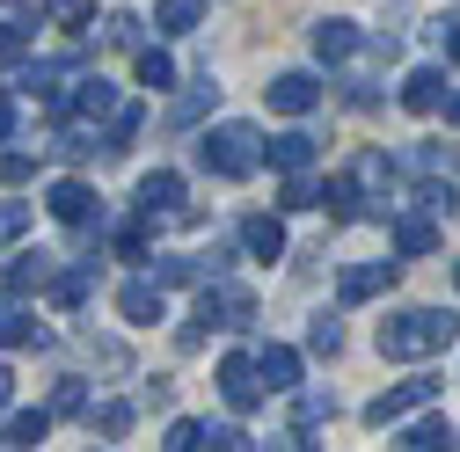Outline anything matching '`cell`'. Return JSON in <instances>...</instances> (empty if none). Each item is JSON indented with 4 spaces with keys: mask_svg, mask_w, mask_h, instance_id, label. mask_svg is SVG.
I'll return each mask as SVG.
<instances>
[{
    "mask_svg": "<svg viewBox=\"0 0 460 452\" xmlns=\"http://www.w3.org/2000/svg\"><path fill=\"white\" fill-rule=\"evenodd\" d=\"M351 176H358V190H394V168H387V153H366V161L351 168Z\"/></svg>",
    "mask_w": 460,
    "mask_h": 452,
    "instance_id": "cell-30",
    "label": "cell"
},
{
    "mask_svg": "<svg viewBox=\"0 0 460 452\" xmlns=\"http://www.w3.org/2000/svg\"><path fill=\"white\" fill-rule=\"evenodd\" d=\"M394 270H402V263H351V270L336 277V300H343V307H358V300H380V292L394 285Z\"/></svg>",
    "mask_w": 460,
    "mask_h": 452,
    "instance_id": "cell-6",
    "label": "cell"
},
{
    "mask_svg": "<svg viewBox=\"0 0 460 452\" xmlns=\"http://www.w3.org/2000/svg\"><path fill=\"white\" fill-rule=\"evenodd\" d=\"M118 314H125V321H139V328H154V321L168 314V300H161L154 277H139V285H125V292H118Z\"/></svg>",
    "mask_w": 460,
    "mask_h": 452,
    "instance_id": "cell-15",
    "label": "cell"
},
{
    "mask_svg": "<svg viewBox=\"0 0 460 452\" xmlns=\"http://www.w3.org/2000/svg\"><path fill=\"white\" fill-rule=\"evenodd\" d=\"M198 22H205V0H161V8H154V30H168V37H183Z\"/></svg>",
    "mask_w": 460,
    "mask_h": 452,
    "instance_id": "cell-22",
    "label": "cell"
},
{
    "mask_svg": "<svg viewBox=\"0 0 460 452\" xmlns=\"http://www.w3.org/2000/svg\"><path fill=\"white\" fill-rule=\"evenodd\" d=\"M212 102H219V88H212V81H198L190 95H176V109H168V125H198Z\"/></svg>",
    "mask_w": 460,
    "mask_h": 452,
    "instance_id": "cell-27",
    "label": "cell"
},
{
    "mask_svg": "<svg viewBox=\"0 0 460 452\" xmlns=\"http://www.w3.org/2000/svg\"><path fill=\"white\" fill-rule=\"evenodd\" d=\"M139 88H176V59H168V51H139Z\"/></svg>",
    "mask_w": 460,
    "mask_h": 452,
    "instance_id": "cell-28",
    "label": "cell"
},
{
    "mask_svg": "<svg viewBox=\"0 0 460 452\" xmlns=\"http://www.w3.org/2000/svg\"><path fill=\"white\" fill-rule=\"evenodd\" d=\"M139 125H146V109L139 102H118V109H110V132H102V153H132Z\"/></svg>",
    "mask_w": 460,
    "mask_h": 452,
    "instance_id": "cell-19",
    "label": "cell"
},
{
    "mask_svg": "<svg viewBox=\"0 0 460 452\" xmlns=\"http://www.w3.org/2000/svg\"><path fill=\"white\" fill-rule=\"evenodd\" d=\"M219 394L249 416V409L263 402V372H256V358H219Z\"/></svg>",
    "mask_w": 460,
    "mask_h": 452,
    "instance_id": "cell-7",
    "label": "cell"
},
{
    "mask_svg": "<svg viewBox=\"0 0 460 452\" xmlns=\"http://www.w3.org/2000/svg\"><path fill=\"white\" fill-rule=\"evenodd\" d=\"M263 146H270V139H263L256 125H242V117H234V125H212V132H205L198 161L212 168V176L242 183V176H256V168H263Z\"/></svg>",
    "mask_w": 460,
    "mask_h": 452,
    "instance_id": "cell-2",
    "label": "cell"
},
{
    "mask_svg": "<svg viewBox=\"0 0 460 452\" xmlns=\"http://www.w3.org/2000/svg\"><path fill=\"white\" fill-rule=\"evenodd\" d=\"M417 204H424L431 219H453V212H460V197H453V190H438V183H424V190H417Z\"/></svg>",
    "mask_w": 460,
    "mask_h": 452,
    "instance_id": "cell-39",
    "label": "cell"
},
{
    "mask_svg": "<svg viewBox=\"0 0 460 452\" xmlns=\"http://www.w3.org/2000/svg\"><path fill=\"white\" fill-rule=\"evenodd\" d=\"M394 445H410V452H431V445H460V438H453V423H438V416H424V423H410V430H402Z\"/></svg>",
    "mask_w": 460,
    "mask_h": 452,
    "instance_id": "cell-26",
    "label": "cell"
},
{
    "mask_svg": "<svg viewBox=\"0 0 460 452\" xmlns=\"http://www.w3.org/2000/svg\"><path fill=\"white\" fill-rule=\"evenodd\" d=\"M460 335V314H446V307H410V314H394V321H380V358H431V351H446Z\"/></svg>",
    "mask_w": 460,
    "mask_h": 452,
    "instance_id": "cell-1",
    "label": "cell"
},
{
    "mask_svg": "<svg viewBox=\"0 0 460 452\" xmlns=\"http://www.w3.org/2000/svg\"><path fill=\"white\" fill-rule=\"evenodd\" d=\"M431 394H438V379H402V387H387V394H373V402H366V423L387 430V423H402L410 409H424Z\"/></svg>",
    "mask_w": 460,
    "mask_h": 452,
    "instance_id": "cell-4",
    "label": "cell"
},
{
    "mask_svg": "<svg viewBox=\"0 0 460 452\" xmlns=\"http://www.w3.org/2000/svg\"><path fill=\"white\" fill-rule=\"evenodd\" d=\"M446 95H453V88H446V74H438V66H417L410 81H402V109H417V117L446 109Z\"/></svg>",
    "mask_w": 460,
    "mask_h": 452,
    "instance_id": "cell-9",
    "label": "cell"
},
{
    "mask_svg": "<svg viewBox=\"0 0 460 452\" xmlns=\"http://www.w3.org/2000/svg\"><path fill=\"white\" fill-rule=\"evenodd\" d=\"M438 248V219L431 212H402L394 219V256H431Z\"/></svg>",
    "mask_w": 460,
    "mask_h": 452,
    "instance_id": "cell-13",
    "label": "cell"
},
{
    "mask_svg": "<svg viewBox=\"0 0 460 452\" xmlns=\"http://www.w3.org/2000/svg\"><path fill=\"white\" fill-rule=\"evenodd\" d=\"M336 416V394H300V409H293V430H307V423H329Z\"/></svg>",
    "mask_w": 460,
    "mask_h": 452,
    "instance_id": "cell-31",
    "label": "cell"
},
{
    "mask_svg": "<svg viewBox=\"0 0 460 452\" xmlns=\"http://www.w3.org/2000/svg\"><path fill=\"white\" fill-rule=\"evenodd\" d=\"M95 204H102V197H95L88 183H51V219H66V226H88V219H102Z\"/></svg>",
    "mask_w": 460,
    "mask_h": 452,
    "instance_id": "cell-12",
    "label": "cell"
},
{
    "mask_svg": "<svg viewBox=\"0 0 460 452\" xmlns=\"http://www.w3.org/2000/svg\"><path fill=\"white\" fill-rule=\"evenodd\" d=\"M118 256H125V263H146V226H139V219L118 226Z\"/></svg>",
    "mask_w": 460,
    "mask_h": 452,
    "instance_id": "cell-40",
    "label": "cell"
},
{
    "mask_svg": "<svg viewBox=\"0 0 460 452\" xmlns=\"http://www.w3.org/2000/svg\"><path fill=\"white\" fill-rule=\"evenodd\" d=\"M8 8H37V0H8Z\"/></svg>",
    "mask_w": 460,
    "mask_h": 452,
    "instance_id": "cell-48",
    "label": "cell"
},
{
    "mask_svg": "<svg viewBox=\"0 0 460 452\" xmlns=\"http://www.w3.org/2000/svg\"><path fill=\"white\" fill-rule=\"evenodd\" d=\"M154 285L176 292V285H205V263L198 256H154Z\"/></svg>",
    "mask_w": 460,
    "mask_h": 452,
    "instance_id": "cell-20",
    "label": "cell"
},
{
    "mask_svg": "<svg viewBox=\"0 0 460 452\" xmlns=\"http://www.w3.org/2000/svg\"><path fill=\"white\" fill-rule=\"evenodd\" d=\"M322 212H329L336 226H351V219H358V176H329V190H322Z\"/></svg>",
    "mask_w": 460,
    "mask_h": 452,
    "instance_id": "cell-21",
    "label": "cell"
},
{
    "mask_svg": "<svg viewBox=\"0 0 460 452\" xmlns=\"http://www.w3.org/2000/svg\"><path fill=\"white\" fill-rule=\"evenodd\" d=\"M453 285H460V263H453Z\"/></svg>",
    "mask_w": 460,
    "mask_h": 452,
    "instance_id": "cell-49",
    "label": "cell"
},
{
    "mask_svg": "<svg viewBox=\"0 0 460 452\" xmlns=\"http://www.w3.org/2000/svg\"><path fill=\"white\" fill-rule=\"evenodd\" d=\"M102 37H110V44H139V22H132V15H110Z\"/></svg>",
    "mask_w": 460,
    "mask_h": 452,
    "instance_id": "cell-44",
    "label": "cell"
},
{
    "mask_svg": "<svg viewBox=\"0 0 460 452\" xmlns=\"http://www.w3.org/2000/svg\"><path fill=\"white\" fill-rule=\"evenodd\" d=\"M351 51H358V22H343V15L314 22V59H322V66H343Z\"/></svg>",
    "mask_w": 460,
    "mask_h": 452,
    "instance_id": "cell-11",
    "label": "cell"
},
{
    "mask_svg": "<svg viewBox=\"0 0 460 452\" xmlns=\"http://www.w3.org/2000/svg\"><path fill=\"white\" fill-rule=\"evenodd\" d=\"M37 314L22 307V292H8V300H0V351H22V343H37Z\"/></svg>",
    "mask_w": 460,
    "mask_h": 452,
    "instance_id": "cell-14",
    "label": "cell"
},
{
    "mask_svg": "<svg viewBox=\"0 0 460 452\" xmlns=\"http://www.w3.org/2000/svg\"><path fill=\"white\" fill-rule=\"evenodd\" d=\"M22 51H30V30L22 22H0V66H22Z\"/></svg>",
    "mask_w": 460,
    "mask_h": 452,
    "instance_id": "cell-36",
    "label": "cell"
},
{
    "mask_svg": "<svg viewBox=\"0 0 460 452\" xmlns=\"http://www.w3.org/2000/svg\"><path fill=\"white\" fill-rule=\"evenodd\" d=\"M30 176H37V161H30V153H0V183H8V190H22Z\"/></svg>",
    "mask_w": 460,
    "mask_h": 452,
    "instance_id": "cell-38",
    "label": "cell"
},
{
    "mask_svg": "<svg viewBox=\"0 0 460 452\" xmlns=\"http://www.w3.org/2000/svg\"><path fill=\"white\" fill-rule=\"evenodd\" d=\"M161 445H168V452H198V445H205V423H190V416H183V423H168Z\"/></svg>",
    "mask_w": 460,
    "mask_h": 452,
    "instance_id": "cell-37",
    "label": "cell"
},
{
    "mask_svg": "<svg viewBox=\"0 0 460 452\" xmlns=\"http://www.w3.org/2000/svg\"><path fill=\"white\" fill-rule=\"evenodd\" d=\"M446 109H453V125H460V95H446Z\"/></svg>",
    "mask_w": 460,
    "mask_h": 452,
    "instance_id": "cell-47",
    "label": "cell"
},
{
    "mask_svg": "<svg viewBox=\"0 0 460 452\" xmlns=\"http://www.w3.org/2000/svg\"><path fill=\"white\" fill-rule=\"evenodd\" d=\"M256 372L270 379V394L300 387V351H285V343H263V351H256Z\"/></svg>",
    "mask_w": 460,
    "mask_h": 452,
    "instance_id": "cell-16",
    "label": "cell"
},
{
    "mask_svg": "<svg viewBox=\"0 0 460 452\" xmlns=\"http://www.w3.org/2000/svg\"><path fill=\"white\" fill-rule=\"evenodd\" d=\"M242 248H249L256 263H278V256H285V226H278V212H249V219H242Z\"/></svg>",
    "mask_w": 460,
    "mask_h": 452,
    "instance_id": "cell-10",
    "label": "cell"
},
{
    "mask_svg": "<svg viewBox=\"0 0 460 452\" xmlns=\"http://www.w3.org/2000/svg\"><path fill=\"white\" fill-rule=\"evenodd\" d=\"M51 263H59V256H44V248H37V256H22V263L8 270V292H22V300H30V292H51V277H59Z\"/></svg>",
    "mask_w": 460,
    "mask_h": 452,
    "instance_id": "cell-17",
    "label": "cell"
},
{
    "mask_svg": "<svg viewBox=\"0 0 460 452\" xmlns=\"http://www.w3.org/2000/svg\"><path fill=\"white\" fill-rule=\"evenodd\" d=\"M263 95H270V109H285V117H307V109L322 102V81L314 74H278Z\"/></svg>",
    "mask_w": 460,
    "mask_h": 452,
    "instance_id": "cell-8",
    "label": "cell"
},
{
    "mask_svg": "<svg viewBox=\"0 0 460 452\" xmlns=\"http://www.w3.org/2000/svg\"><path fill=\"white\" fill-rule=\"evenodd\" d=\"M205 445H219V452H242V445H249V430H242V423H212V430H205Z\"/></svg>",
    "mask_w": 460,
    "mask_h": 452,
    "instance_id": "cell-42",
    "label": "cell"
},
{
    "mask_svg": "<svg viewBox=\"0 0 460 452\" xmlns=\"http://www.w3.org/2000/svg\"><path fill=\"white\" fill-rule=\"evenodd\" d=\"M44 8H51V22H66V30L88 22V0H44Z\"/></svg>",
    "mask_w": 460,
    "mask_h": 452,
    "instance_id": "cell-43",
    "label": "cell"
},
{
    "mask_svg": "<svg viewBox=\"0 0 460 452\" xmlns=\"http://www.w3.org/2000/svg\"><path fill=\"white\" fill-rule=\"evenodd\" d=\"M256 321V292L249 285H226V277H212L205 300H198V321H183V351L205 343V328H249Z\"/></svg>",
    "mask_w": 460,
    "mask_h": 452,
    "instance_id": "cell-3",
    "label": "cell"
},
{
    "mask_svg": "<svg viewBox=\"0 0 460 452\" xmlns=\"http://www.w3.org/2000/svg\"><path fill=\"white\" fill-rule=\"evenodd\" d=\"M88 423H95L102 438H125V430H132V402H102V409H88Z\"/></svg>",
    "mask_w": 460,
    "mask_h": 452,
    "instance_id": "cell-29",
    "label": "cell"
},
{
    "mask_svg": "<svg viewBox=\"0 0 460 452\" xmlns=\"http://www.w3.org/2000/svg\"><path fill=\"white\" fill-rule=\"evenodd\" d=\"M15 139V88H0V146Z\"/></svg>",
    "mask_w": 460,
    "mask_h": 452,
    "instance_id": "cell-45",
    "label": "cell"
},
{
    "mask_svg": "<svg viewBox=\"0 0 460 452\" xmlns=\"http://www.w3.org/2000/svg\"><path fill=\"white\" fill-rule=\"evenodd\" d=\"M132 204H139V219H183V176L176 168H154V176H139Z\"/></svg>",
    "mask_w": 460,
    "mask_h": 452,
    "instance_id": "cell-5",
    "label": "cell"
},
{
    "mask_svg": "<svg viewBox=\"0 0 460 452\" xmlns=\"http://www.w3.org/2000/svg\"><path fill=\"white\" fill-rule=\"evenodd\" d=\"M307 204H322V190L307 183V168H293V176H285V212H307Z\"/></svg>",
    "mask_w": 460,
    "mask_h": 452,
    "instance_id": "cell-33",
    "label": "cell"
},
{
    "mask_svg": "<svg viewBox=\"0 0 460 452\" xmlns=\"http://www.w3.org/2000/svg\"><path fill=\"white\" fill-rule=\"evenodd\" d=\"M44 430H51V409H22L0 423V445H44Z\"/></svg>",
    "mask_w": 460,
    "mask_h": 452,
    "instance_id": "cell-23",
    "label": "cell"
},
{
    "mask_svg": "<svg viewBox=\"0 0 460 452\" xmlns=\"http://www.w3.org/2000/svg\"><path fill=\"white\" fill-rule=\"evenodd\" d=\"M8 402H15V372L0 365V416H8Z\"/></svg>",
    "mask_w": 460,
    "mask_h": 452,
    "instance_id": "cell-46",
    "label": "cell"
},
{
    "mask_svg": "<svg viewBox=\"0 0 460 452\" xmlns=\"http://www.w3.org/2000/svg\"><path fill=\"white\" fill-rule=\"evenodd\" d=\"M110 109H118V88H110V81H81L74 117H81V125H95V117H110Z\"/></svg>",
    "mask_w": 460,
    "mask_h": 452,
    "instance_id": "cell-24",
    "label": "cell"
},
{
    "mask_svg": "<svg viewBox=\"0 0 460 452\" xmlns=\"http://www.w3.org/2000/svg\"><path fill=\"white\" fill-rule=\"evenodd\" d=\"M51 416H88V387H81V379H59V394H51Z\"/></svg>",
    "mask_w": 460,
    "mask_h": 452,
    "instance_id": "cell-32",
    "label": "cell"
},
{
    "mask_svg": "<svg viewBox=\"0 0 460 452\" xmlns=\"http://www.w3.org/2000/svg\"><path fill=\"white\" fill-rule=\"evenodd\" d=\"M30 234V204H0V248H15Z\"/></svg>",
    "mask_w": 460,
    "mask_h": 452,
    "instance_id": "cell-35",
    "label": "cell"
},
{
    "mask_svg": "<svg viewBox=\"0 0 460 452\" xmlns=\"http://www.w3.org/2000/svg\"><path fill=\"white\" fill-rule=\"evenodd\" d=\"M263 161L285 168V176H293V168H314V139H307V132H278V139L263 146Z\"/></svg>",
    "mask_w": 460,
    "mask_h": 452,
    "instance_id": "cell-18",
    "label": "cell"
},
{
    "mask_svg": "<svg viewBox=\"0 0 460 452\" xmlns=\"http://www.w3.org/2000/svg\"><path fill=\"white\" fill-rule=\"evenodd\" d=\"M307 343H314V358H336V351H343V321H329V314H322V321L307 328Z\"/></svg>",
    "mask_w": 460,
    "mask_h": 452,
    "instance_id": "cell-34",
    "label": "cell"
},
{
    "mask_svg": "<svg viewBox=\"0 0 460 452\" xmlns=\"http://www.w3.org/2000/svg\"><path fill=\"white\" fill-rule=\"evenodd\" d=\"M88 285H95V263L59 270V277H51V307H81V300H88Z\"/></svg>",
    "mask_w": 460,
    "mask_h": 452,
    "instance_id": "cell-25",
    "label": "cell"
},
{
    "mask_svg": "<svg viewBox=\"0 0 460 452\" xmlns=\"http://www.w3.org/2000/svg\"><path fill=\"white\" fill-rule=\"evenodd\" d=\"M431 37H438V51H446V59L460 66V15H438V22H431Z\"/></svg>",
    "mask_w": 460,
    "mask_h": 452,
    "instance_id": "cell-41",
    "label": "cell"
}]
</instances>
